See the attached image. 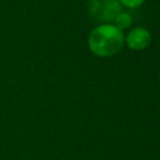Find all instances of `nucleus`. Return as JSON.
I'll return each mask as SVG.
<instances>
[{
  "label": "nucleus",
  "instance_id": "39448f33",
  "mask_svg": "<svg viewBox=\"0 0 160 160\" xmlns=\"http://www.w3.org/2000/svg\"><path fill=\"white\" fill-rule=\"evenodd\" d=\"M119 1H120L121 6L124 5L129 9H135V8H139L140 5H142L145 0H119Z\"/></svg>",
  "mask_w": 160,
  "mask_h": 160
},
{
  "label": "nucleus",
  "instance_id": "20e7f679",
  "mask_svg": "<svg viewBox=\"0 0 160 160\" xmlns=\"http://www.w3.org/2000/svg\"><path fill=\"white\" fill-rule=\"evenodd\" d=\"M114 26H116L119 30H124V29H126V28H129L130 25H131V22H132V19H131V16H130V14L129 12H126V11H120L118 15H116V18L114 19Z\"/></svg>",
  "mask_w": 160,
  "mask_h": 160
},
{
  "label": "nucleus",
  "instance_id": "f03ea898",
  "mask_svg": "<svg viewBox=\"0 0 160 160\" xmlns=\"http://www.w3.org/2000/svg\"><path fill=\"white\" fill-rule=\"evenodd\" d=\"M88 10L89 15L101 24H110L122 11L119 0H89Z\"/></svg>",
  "mask_w": 160,
  "mask_h": 160
},
{
  "label": "nucleus",
  "instance_id": "f257e3e1",
  "mask_svg": "<svg viewBox=\"0 0 160 160\" xmlns=\"http://www.w3.org/2000/svg\"><path fill=\"white\" fill-rule=\"evenodd\" d=\"M90 51L100 58H110L124 46V34L111 24H101L91 30L88 38Z\"/></svg>",
  "mask_w": 160,
  "mask_h": 160
},
{
  "label": "nucleus",
  "instance_id": "7ed1b4c3",
  "mask_svg": "<svg viewBox=\"0 0 160 160\" xmlns=\"http://www.w3.org/2000/svg\"><path fill=\"white\" fill-rule=\"evenodd\" d=\"M151 41V34L148 29L136 26L132 28L126 35H124V44L134 51H140L146 49L150 45Z\"/></svg>",
  "mask_w": 160,
  "mask_h": 160
}]
</instances>
